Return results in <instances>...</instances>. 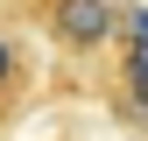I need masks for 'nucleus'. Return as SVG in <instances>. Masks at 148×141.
I'll use <instances>...</instances> for the list:
<instances>
[{
  "label": "nucleus",
  "instance_id": "obj_1",
  "mask_svg": "<svg viewBox=\"0 0 148 141\" xmlns=\"http://www.w3.org/2000/svg\"><path fill=\"white\" fill-rule=\"evenodd\" d=\"M35 21L49 28V42L71 57H99L120 35V0H35Z\"/></svg>",
  "mask_w": 148,
  "mask_h": 141
},
{
  "label": "nucleus",
  "instance_id": "obj_2",
  "mask_svg": "<svg viewBox=\"0 0 148 141\" xmlns=\"http://www.w3.org/2000/svg\"><path fill=\"white\" fill-rule=\"evenodd\" d=\"M113 113L134 134H148V14L127 21V57H120V78H113Z\"/></svg>",
  "mask_w": 148,
  "mask_h": 141
},
{
  "label": "nucleus",
  "instance_id": "obj_3",
  "mask_svg": "<svg viewBox=\"0 0 148 141\" xmlns=\"http://www.w3.org/2000/svg\"><path fill=\"white\" fill-rule=\"evenodd\" d=\"M28 92H35V57H28V42H21V35H7V28H0V127H7V120L28 106Z\"/></svg>",
  "mask_w": 148,
  "mask_h": 141
}]
</instances>
